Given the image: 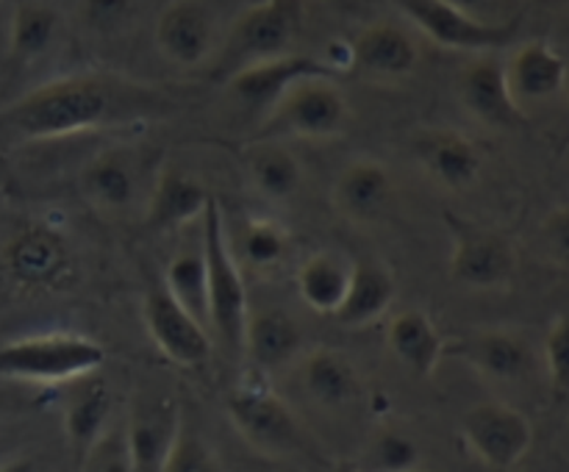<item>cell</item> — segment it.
<instances>
[{"mask_svg":"<svg viewBox=\"0 0 569 472\" xmlns=\"http://www.w3.org/2000/svg\"><path fill=\"white\" fill-rule=\"evenodd\" d=\"M167 109V98L148 83L114 72H72L53 78L3 111L11 131L28 142H50L76 133L144 122Z\"/></svg>","mask_w":569,"mask_h":472,"instance_id":"6da1fadb","label":"cell"},{"mask_svg":"<svg viewBox=\"0 0 569 472\" xmlns=\"http://www.w3.org/2000/svg\"><path fill=\"white\" fill-rule=\"evenodd\" d=\"M350 122H353V106L333 76H309L292 83L261 114L259 139L328 142L345 137Z\"/></svg>","mask_w":569,"mask_h":472,"instance_id":"7a4b0ae2","label":"cell"},{"mask_svg":"<svg viewBox=\"0 0 569 472\" xmlns=\"http://www.w3.org/2000/svg\"><path fill=\"white\" fill-rule=\"evenodd\" d=\"M200 222H203L200 250H203L206 281H209V328L231 353H242L244 322L250 314L248 287L228 237L222 205L214 198L206 205Z\"/></svg>","mask_w":569,"mask_h":472,"instance_id":"3957f363","label":"cell"},{"mask_svg":"<svg viewBox=\"0 0 569 472\" xmlns=\"http://www.w3.org/2000/svg\"><path fill=\"white\" fill-rule=\"evenodd\" d=\"M306 22L303 0H259L248 6L228 28L217 48L214 78L228 81L233 72L259 61L295 53Z\"/></svg>","mask_w":569,"mask_h":472,"instance_id":"277c9868","label":"cell"},{"mask_svg":"<svg viewBox=\"0 0 569 472\" xmlns=\"http://www.w3.org/2000/svg\"><path fill=\"white\" fill-rule=\"evenodd\" d=\"M228 416L239 436L261 455L292 459L309 448L303 425L292 405L270 386V375L248 370L226 400Z\"/></svg>","mask_w":569,"mask_h":472,"instance_id":"5b68a950","label":"cell"},{"mask_svg":"<svg viewBox=\"0 0 569 472\" xmlns=\"http://www.w3.org/2000/svg\"><path fill=\"white\" fill-rule=\"evenodd\" d=\"M106 364V348L92 337L72 331L33 333L0 344V375L39 386H59L98 372Z\"/></svg>","mask_w":569,"mask_h":472,"instance_id":"8992f818","label":"cell"},{"mask_svg":"<svg viewBox=\"0 0 569 472\" xmlns=\"http://www.w3.org/2000/svg\"><path fill=\"white\" fill-rule=\"evenodd\" d=\"M450 237L453 248L448 275L456 287L470 292H506L515 283L520 255L506 233L450 217Z\"/></svg>","mask_w":569,"mask_h":472,"instance_id":"52a82bcc","label":"cell"},{"mask_svg":"<svg viewBox=\"0 0 569 472\" xmlns=\"http://www.w3.org/2000/svg\"><path fill=\"white\" fill-rule=\"evenodd\" d=\"M461 442L492 472H511L531 453L533 425L506 400H481L459 420Z\"/></svg>","mask_w":569,"mask_h":472,"instance_id":"ba28073f","label":"cell"},{"mask_svg":"<svg viewBox=\"0 0 569 472\" xmlns=\"http://www.w3.org/2000/svg\"><path fill=\"white\" fill-rule=\"evenodd\" d=\"M3 270L17 287L59 292L76 278V255L64 233L50 225H28L3 248Z\"/></svg>","mask_w":569,"mask_h":472,"instance_id":"9c48e42d","label":"cell"},{"mask_svg":"<svg viewBox=\"0 0 569 472\" xmlns=\"http://www.w3.org/2000/svg\"><path fill=\"white\" fill-rule=\"evenodd\" d=\"M142 317L153 344L172 364L200 366L214 353V339L209 328L172 298L164 281H153L148 287Z\"/></svg>","mask_w":569,"mask_h":472,"instance_id":"30bf717a","label":"cell"},{"mask_svg":"<svg viewBox=\"0 0 569 472\" xmlns=\"http://www.w3.org/2000/svg\"><path fill=\"white\" fill-rule=\"evenodd\" d=\"M456 89L467 114L489 131H517L528 122L526 109L511 94L503 59L495 53H478L459 72Z\"/></svg>","mask_w":569,"mask_h":472,"instance_id":"8fae6325","label":"cell"},{"mask_svg":"<svg viewBox=\"0 0 569 472\" xmlns=\"http://www.w3.org/2000/svg\"><path fill=\"white\" fill-rule=\"evenodd\" d=\"M392 3L403 11V17H409V22L422 37L448 50L495 53L498 48H506L517 33V26L495 28L470 20L445 0H392Z\"/></svg>","mask_w":569,"mask_h":472,"instance_id":"7c38bea8","label":"cell"},{"mask_svg":"<svg viewBox=\"0 0 569 472\" xmlns=\"http://www.w3.org/2000/svg\"><path fill=\"white\" fill-rule=\"evenodd\" d=\"M156 48L170 64L192 70L217 53V14L209 0H170L156 17Z\"/></svg>","mask_w":569,"mask_h":472,"instance_id":"4fadbf2b","label":"cell"},{"mask_svg":"<svg viewBox=\"0 0 569 472\" xmlns=\"http://www.w3.org/2000/svg\"><path fill=\"white\" fill-rule=\"evenodd\" d=\"M445 355L461 359L492 383H517L531 375L537 355L531 342L511 328H481L445 342Z\"/></svg>","mask_w":569,"mask_h":472,"instance_id":"5bb4252c","label":"cell"},{"mask_svg":"<svg viewBox=\"0 0 569 472\" xmlns=\"http://www.w3.org/2000/svg\"><path fill=\"white\" fill-rule=\"evenodd\" d=\"M395 178L383 161L372 155L350 159L339 170L331 187V203L345 222L359 228H372L392 211Z\"/></svg>","mask_w":569,"mask_h":472,"instance_id":"9a60e30c","label":"cell"},{"mask_svg":"<svg viewBox=\"0 0 569 472\" xmlns=\"http://www.w3.org/2000/svg\"><path fill=\"white\" fill-rule=\"evenodd\" d=\"M420 170L448 192H467L483 172V153L476 139L456 128H422L411 139Z\"/></svg>","mask_w":569,"mask_h":472,"instance_id":"2e32d148","label":"cell"},{"mask_svg":"<svg viewBox=\"0 0 569 472\" xmlns=\"http://www.w3.org/2000/svg\"><path fill=\"white\" fill-rule=\"evenodd\" d=\"M420 64V44L409 28L392 20L361 28L350 42V72L370 81H406Z\"/></svg>","mask_w":569,"mask_h":472,"instance_id":"e0dca14e","label":"cell"},{"mask_svg":"<svg viewBox=\"0 0 569 472\" xmlns=\"http://www.w3.org/2000/svg\"><path fill=\"white\" fill-rule=\"evenodd\" d=\"M209 200V187L192 170L167 161L153 175L144 198V222L156 233H176L200 220Z\"/></svg>","mask_w":569,"mask_h":472,"instance_id":"ac0fdd59","label":"cell"},{"mask_svg":"<svg viewBox=\"0 0 569 472\" xmlns=\"http://www.w3.org/2000/svg\"><path fill=\"white\" fill-rule=\"evenodd\" d=\"M81 192L92 209L100 214H126L139 203L142 192V172L139 159L128 148L100 150L83 164Z\"/></svg>","mask_w":569,"mask_h":472,"instance_id":"d6986e66","label":"cell"},{"mask_svg":"<svg viewBox=\"0 0 569 472\" xmlns=\"http://www.w3.org/2000/svg\"><path fill=\"white\" fill-rule=\"evenodd\" d=\"M303 342V328L287 309L264 305V309L248 314L242 355L250 361V370L276 375V372L287 370L295 359H300Z\"/></svg>","mask_w":569,"mask_h":472,"instance_id":"ffe728a7","label":"cell"},{"mask_svg":"<svg viewBox=\"0 0 569 472\" xmlns=\"http://www.w3.org/2000/svg\"><path fill=\"white\" fill-rule=\"evenodd\" d=\"M309 76H333V72L328 70L326 61L317 59V56L287 53L278 56V59L259 61V64H250L244 67V70L233 72L226 81V87L237 94L239 103L248 106L250 111L264 114L292 83L303 81V78Z\"/></svg>","mask_w":569,"mask_h":472,"instance_id":"44dd1931","label":"cell"},{"mask_svg":"<svg viewBox=\"0 0 569 472\" xmlns=\"http://www.w3.org/2000/svg\"><path fill=\"white\" fill-rule=\"evenodd\" d=\"M503 64L511 94L522 109H526V103L553 100L567 87V59L545 39L522 42Z\"/></svg>","mask_w":569,"mask_h":472,"instance_id":"7402d4cb","label":"cell"},{"mask_svg":"<svg viewBox=\"0 0 569 472\" xmlns=\"http://www.w3.org/2000/svg\"><path fill=\"white\" fill-rule=\"evenodd\" d=\"M242 170L250 189L270 203H289L303 189L306 172L295 150L281 139H259L244 148Z\"/></svg>","mask_w":569,"mask_h":472,"instance_id":"603a6c76","label":"cell"},{"mask_svg":"<svg viewBox=\"0 0 569 472\" xmlns=\"http://www.w3.org/2000/svg\"><path fill=\"white\" fill-rule=\"evenodd\" d=\"M398 298V278L381 259H356L350 264L348 292L337 309V322L345 328H367L383 320Z\"/></svg>","mask_w":569,"mask_h":472,"instance_id":"cb8c5ba5","label":"cell"},{"mask_svg":"<svg viewBox=\"0 0 569 472\" xmlns=\"http://www.w3.org/2000/svg\"><path fill=\"white\" fill-rule=\"evenodd\" d=\"M98 372L64 383V433L76 464L111 425V389Z\"/></svg>","mask_w":569,"mask_h":472,"instance_id":"d4e9b609","label":"cell"},{"mask_svg":"<svg viewBox=\"0 0 569 472\" xmlns=\"http://www.w3.org/2000/svg\"><path fill=\"white\" fill-rule=\"evenodd\" d=\"M387 344L415 378H431L445 359V337L422 309H406L389 320Z\"/></svg>","mask_w":569,"mask_h":472,"instance_id":"484cf974","label":"cell"},{"mask_svg":"<svg viewBox=\"0 0 569 472\" xmlns=\"http://www.w3.org/2000/svg\"><path fill=\"white\" fill-rule=\"evenodd\" d=\"M303 389L326 409H345L361 394L359 366L337 348H315L303 355Z\"/></svg>","mask_w":569,"mask_h":472,"instance_id":"4316f807","label":"cell"},{"mask_svg":"<svg viewBox=\"0 0 569 472\" xmlns=\"http://www.w3.org/2000/svg\"><path fill=\"white\" fill-rule=\"evenodd\" d=\"M178 420H181V409L161 403V400H148V403L133 405L126 420V431L137 472L161 470V461H164L167 448H170Z\"/></svg>","mask_w":569,"mask_h":472,"instance_id":"83f0119b","label":"cell"},{"mask_svg":"<svg viewBox=\"0 0 569 472\" xmlns=\"http://www.w3.org/2000/svg\"><path fill=\"white\" fill-rule=\"evenodd\" d=\"M61 37V14L44 0H22L9 22V53L20 64L39 61Z\"/></svg>","mask_w":569,"mask_h":472,"instance_id":"f1b7e54d","label":"cell"},{"mask_svg":"<svg viewBox=\"0 0 569 472\" xmlns=\"http://www.w3.org/2000/svg\"><path fill=\"white\" fill-rule=\"evenodd\" d=\"M350 281V264L337 253H315L298 267V292L303 303L317 314H337L342 305L345 292H348Z\"/></svg>","mask_w":569,"mask_h":472,"instance_id":"f546056e","label":"cell"},{"mask_svg":"<svg viewBox=\"0 0 569 472\" xmlns=\"http://www.w3.org/2000/svg\"><path fill=\"white\" fill-rule=\"evenodd\" d=\"M359 472H422V444L403 428H378L356 461Z\"/></svg>","mask_w":569,"mask_h":472,"instance_id":"4dcf8cb0","label":"cell"},{"mask_svg":"<svg viewBox=\"0 0 569 472\" xmlns=\"http://www.w3.org/2000/svg\"><path fill=\"white\" fill-rule=\"evenodd\" d=\"M292 253L289 228L270 217H250L239 233V259L256 272H276Z\"/></svg>","mask_w":569,"mask_h":472,"instance_id":"1f68e13d","label":"cell"},{"mask_svg":"<svg viewBox=\"0 0 569 472\" xmlns=\"http://www.w3.org/2000/svg\"><path fill=\"white\" fill-rule=\"evenodd\" d=\"M161 281L189 314L209 328V281H206L203 250H181L172 255Z\"/></svg>","mask_w":569,"mask_h":472,"instance_id":"d6a6232c","label":"cell"},{"mask_svg":"<svg viewBox=\"0 0 569 472\" xmlns=\"http://www.w3.org/2000/svg\"><path fill=\"white\" fill-rule=\"evenodd\" d=\"M159 472H226V464H222L214 444L187 425L181 411V420H178Z\"/></svg>","mask_w":569,"mask_h":472,"instance_id":"836d02e7","label":"cell"},{"mask_svg":"<svg viewBox=\"0 0 569 472\" xmlns=\"http://www.w3.org/2000/svg\"><path fill=\"white\" fill-rule=\"evenodd\" d=\"M76 466L78 472H137L126 422H111Z\"/></svg>","mask_w":569,"mask_h":472,"instance_id":"e575fe53","label":"cell"},{"mask_svg":"<svg viewBox=\"0 0 569 472\" xmlns=\"http://www.w3.org/2000/svg\"><path fill=\"white\" fill-rule=\"evenodd\" d=\"M545 370H548L550 392L559 403L569 400V314L556 317L548 328V337L542 344Z\"/></svg>","mask_w":569,"mask_h":472,"instance_id":"d590c367","label":"cell"},{"mask_svg":"<svg viewBox=\"0 0 569 472\" xmlns=\"http://www.w3.org/2000/svg\"><path fill=\"white\" fill-rule=\"evenodd\" d=\"M445 3L459 9L470 20L483 22V26L509 28L520 26L528 0H445Z\"/></svg>","mask_w":569,"mask_h":472,"instance_id":"8d00e7d4","label":"cell"},{"mask_svg":"<svg viewBox=\"0 0 569 472\" xmlns=\"http://www.w3.org/2000/svg\"><path fill=\"white\" fill-rule=\"evenodd\" d=\"M133 0H78V14L81 22L92 33H117L131 20Z\"/></svg>","mask_w":569,"mask_h":472,"instance_id":"74e56055","label":"cell"},{"mask_svg":"<svg viewBox=\"0 0 569 472\" xmlns=\"http://www.w3.org/2000/svg\"><path fill=\"white\" fill-rule=\"evenodd\" d=\"M542 250L556 267L569 270V205H556L539 225Z\"/></svg>","mask_w":569,"mask_h":472,"instance_id":"f35d334b","label":"cell"},{"mask_svg":"<svg viewBox=\"0 0 569 472\" xmlns=\"http://www.w3.org/2000/svg\"><path fill=\"white\" fill-rule=\"evenodd\" d=\"M0 472H39V470L31 459H11L6 461V464H0Z\"/></svg>","mask_w":569,"mask_h":472,"instance_id":"ab89813d","label":"cell"},{"mask_svg":"<svg viewBox=\"0 0 569 472\" xmlns=\"http://www.w3.org/2000/svg\"><path fill=\"white\" fill-rule=\"evenodd\" d=\"M333 472H359V470H356L353 464H339L337 470H333Z\"/></svg>","mask_w":569,"mask_h":472,"instance_id":"60d3db41","label":"cell"}]
</instances>
